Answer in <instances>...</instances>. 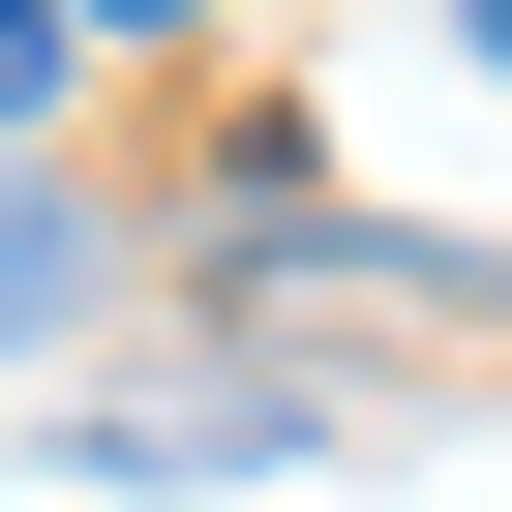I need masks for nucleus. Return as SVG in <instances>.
I'll return each instance as SVG.
<instances>
[{
	"instance_id": "f03ea898",
	"label": "nucleus",
	"mask_w": 512,
	"mask_h": 512,
	"mask_svg": "<svg viewBox=\"0 0 512 512\" xmlns=\"http://www.w3.org/2000/svg\"><path fill=\"white\" fill-rule=\"evenodd\" d=\"M61 91H91V31H61V0H0V151H31Z\"/></svg>"
},
{
	"instance_id": "7ed1b4c3",
	"label": "nucleus",
	"mask_w": 512,
	"mask_h": 512,
	"mask_svg": "<svg viewBox=\"0 0 512 512\" xmlns=\"http://www.w3.org/2000/svg\"><path fill=\"white\" fill-rule=\"evenodd\" d=\"M482 61H512V0H482Z\"/></svg>"
},
{
	"instance_id": "f257e3e1",
	"label": "nucleus",
	"mask_w": 512,
	"mask_h": 512,
	"mask_svg": "<svg viewBox=\"0 0 512 512\" xmlns=\"http://www.w3.org/2000/svg\"><path fill=\"white\" fill-rule=\"evenodd\" d=\"M31 332H91V211H61L31 151H0V362H31Z\"/></svg>"
}]
</instances>
